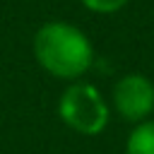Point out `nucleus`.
<instances>
[{"label": "nucleus", "instance_id": "f257e3e1", "mask_svg": "<svg viewBox=\"0 0 154 154\" xmlns=\"http://www.w3.org/2000/svg\"><path fill=\"white\" fill-rule=\"evenodd\" d=\"M31 51L36 63L58 79H77L94 63L89 36L67 22H46L36 29Z\"/></svg>", "mask_w": 154, "mask_h": 154}, {"label": "nucleus", "instance_id": "f03ea898", "mask_svg": "<svg viewBox=\"0 0 154 154\" xmlns=\"http://www.w3.org/2000/svg\"><path fill=\"white\" fill-rule=\"evenodd\" d=\"M58 116L60 120L79 132V135H99L103 132V128L108 125V106L101 96V91L89 84V82H75L70 84L63 94H60V101H58Z\"/></svg>", "mask_w": 154, "mask_h": 154}, {"label": "nucleus", "instance_id": "7ed1b4c3", "mask_svg": "<svg viewBox=\"0 0 154 154\" xmlns=\"http://www.w3.org/2000/svg\"><path fill=\"white\" fill-rule=\"evenodd\" d=\"M111 101L123 120L137 125L154 113V82L142 72H128L113 84Z\"/></svg>", "mask_w": 154, "mask_h": 154}, {"label": "nucleus", "instance_id": "20e7f679", "mask_svg": "<svg viewBox=\"0 0 154 154\" xmlns=\"http://www.w3.org/2000/svg\"><path fill=\"white\" fill-rule=\"evenodd\" d=\"M125 154H154V118H147L130 130Z\"/></svg>", "mask_w": 154, "mask_h": 154}, {"label": "nucleus", "instance_id": "39448f33", "mask_svg": "<svg viewBox=\"0 0 154 154\" xmlns=\"http://www.w3.org/2000/svg\"><path fill=\"white\" fill-rule=\"evenodd\" d=\"M82 7H87L89 12H96V14H113L118 10H123L130 0H79Z\"/></svg>", "mask_w": 154, "mask_h": 154}]
</instances>
